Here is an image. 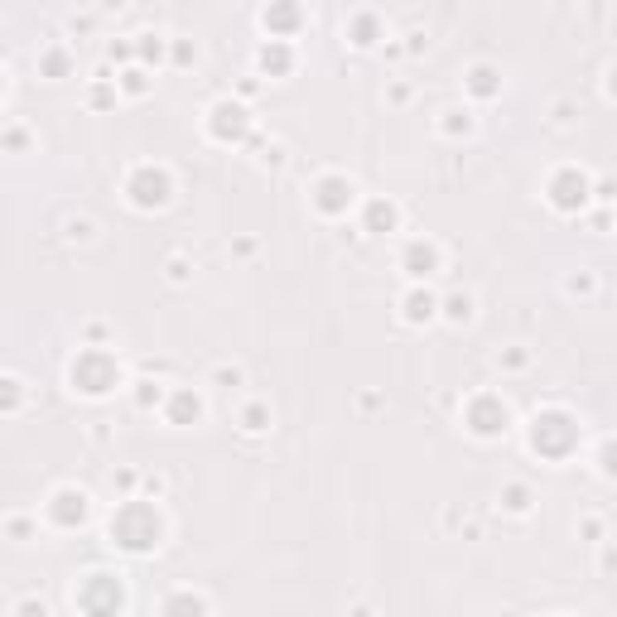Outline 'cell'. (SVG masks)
Here are the masks:
<instances>
[{"label": "cell", "instance_id": "1", "mask_svg": "<svg viewBox=\"0 0 617 617\" xmlns=\"http://www.w3.org/2000/svg\"><path fill=\"white\" fill-rule=\"evenodd\" d=\"M20 612H25V617H49V612H44V603H25Z\"/></svg>", "mask_w": 617, "mask_h": 617}]
</instances>
